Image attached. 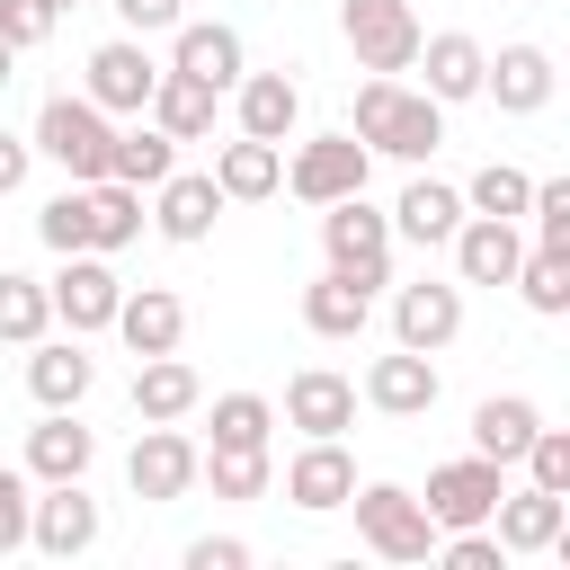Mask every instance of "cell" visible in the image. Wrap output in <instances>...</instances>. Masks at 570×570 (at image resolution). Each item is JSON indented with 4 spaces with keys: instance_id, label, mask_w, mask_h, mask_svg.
<instances>
[{
    "instance_id": "6da1fadb",
    "label": "cell",
    "mask_w": 570,
    "mask_h": 570,
    "mask_svg": "<svg viewBox=\"0 0 570 570\" xmlns=\"http://www.w3.org/2000/svg\"><path fill=\"white\" fill-rule=\"evenodd\" d=\"M365 151H392V160H428L436 142H445V107L428 98V89H401L392 71H374L365 89H356V125H347Z\"/></svg>"
},
{
    "instance_id": "7a4b0ae2",
    "label": "cell",
    "mask_w": 570,
    "mask_h": 570,
    "mask_svg": "<svg viewBox=\"0 0 570 570\" xmlns=\"http://www.w3.org/2000/svg\"><path fill=\"white\" fill-rule=\"evenodd\" d=\"M347 508H356V534L383 561H436V517L401 481H365V490H347Z\"/></svg>"
},
{
    "instance_id": "3957f363",
    "label": "cell",
    "mask_w": 570,
    "mask_h": 570,
    "mask_svg": "<svg viewBox=\"0 0 570 570\" xmlns=\"http://www.w3.org/2000/svg\"><path fill=\"white\" fill-rule=\"evenodd\" d=\"M107 142H116L107 107H89V98H45V107H36V151H45L53 169H71L80 187L107 178Z\"/></svg>"
},
{
    "instance_id": "277c9868",
    "label": "cell",
    "mask_w": 570,
    "mask_h": 570,
    "mask_svg": "<svg viewBox=\"0 0 570 570\" xmlns=\"http://www.w3.org/2000/svg\"><path fill=\"white\" fill-rule=\"evenodd\" d=\"M321 249H330L338 276H356V285H392V214H374L365 196L321 205Z\"/></svg>"
},
{
    "instance_id": "5b68a950",
    "label": "cell",
    "mask_w": 570,
    "mask_h": 570,
    "mask_svg": "<svg viewBox=\"0 0 570 570\" xmlns=\"http://www.w3.org/2000/svg\"><path fill=\"white\" fill-rule=\"evenodd\" d=\"M499 490H508V463H490V454H454V463L428 472V499H419V508L436 517V534H454V525H490Z\"/></svg>"
},
{
    "instance_id": "8992f818",
    "label": "cell",
    "mask_w": 570,
    "mask_h": 570,
    "mask_svg": "<svg viewBox=\"0 0 570 570\" xmlns=\"http://www.w3.org/2000/svg\"><path fill=\"white\" fill-rule=\"evenodd\" d=\"M365 169H374V151H365L356 134H312V142L285 160V187H294L303 205H338V196H365Z\"/></svg>"
},
{
    "instance_id": "52a82bcc",
    "label": "cell",
    "mask_w": 570,
    "mask_h": 570,
    "mask_svg": "<svg viewBox=\"0 0 570 570\" xmlns=\"http://www.w3.org/2000/svg\"><path fill=\"white\" fill-rule=\"evenodd\" d=\"M45 303H53V321H62L71 338H89V330H107V321H116L125 285H116L107 249H71V258H62V276L45 285Z\"/></svg>"
},
{
    "instance_id": "ba28073f",
    "label": "cell",
    "mask_w": 570,
    "mask_h": 570,
    "mask_svg": "<svg viewBox=\"0 0 570 570\" xmlns=\"http://www.w3.org/2000/svg\"><path fill=\"white\" fill-rule=\"evenodd\" d=\"M338 27H347V45H356V71H410V62H419V18H410V0H347Z\"/></svg>"
},
{
    "instance_id": "9c48e42d",
    "label": "cell",
    "mask_w": 570,
    "mask_h": 570,
    "mask_svg": "<svg viewBox=\"0 0 570 570\" xmlns=\"http://www.w3.org/2000/svg\"><path fill=\"white\" fill-rule=\"evenodd\" d=\"M125 481H134V499H187V481H196V445L178 436V419H142V436H134V454H125Z\"/></svg>"
},
{
    "instance_id": "30bf717a",
    "label": "cell",
    "mask_w": 570,
    "mask_h": 570,
    "mask_svg": "<svg viewBox=\"0 0 570 570\" xmlns=\"http://www.w3.org/2000/svg\"><path fill=\"white\" fill-rule=\"evenodd\" d=\"M27 543L53 561H80L98 543V499L80 481H45V499H27Z\"/></svg>"
},
{
    "instance_id": "8fae6325",
    "label": "cell",
    "mask_w": 570,
    "mask_h": 570,
    "mask_svg": "<svg viewBox=\"0 0 570 570\" xmlns=\"http://www.w3.org/2000/svg\"><path fill=\"white\" fill-rule=\"evenodd\" d=\"M151 80H160V62L142 53V36H116V45H98L89 53V107H107V116H142L151 107Z\"/></svg>"
},
{
    "instance_id": "7c38bea8",
    "label": "cell",
    "mask_w": 570,
    "mask_h": 570,
    "mask_svg": "<svg viewBox=\"0 0 570 570\" xmlns=\"http://www.w3.org/2000/svg\"><path fill=\"white\" fill-rule=\"evenodd\" d=\"M454 330H463V285H436V276H419V285H401V294H392V338H401V347L436 356Z\"/></svg>"
},
{
    "instance_id": "4fadbf2b",
    "label": "cell",
    "mask_w": 570,
    "mask_h": 570,
    "mask_svg": "<svg viewBox=\"0 0 570 570\" xmlns=\"http://www.w3.org/2000/svg\"><path fill=\"white\" fill-rule=\"evenodd\" d=\"M481 98H499V116H534L552 98V53L543 45H499L481 62Z\"/></svg>"
},
{
    "instance_id": "5bb4252c",
    "label": "cell",
    "mask_w": 570,
    "mask_h": 570,
    "mask_svg": "<svg viewBox=\"0 0 570 570\" xmlns=\"http://www.w3.org/2000/svg\"><path fill=\"white\" fill-rule=\"evenodd\" d=\"M517 258H525L517 223H499V214H463V223H454V276H463V285H508Z\"/></svg>"
},
{
    "instance_id": "9a60e30c",
    "label": "cell",
    "mask_w": 570,
    "mask_h": 570,
    "mask_svg": "<svg viewBox=\"0 0 570 570\" xmlns=\"http://www.w3.org/2000/svg\"><path fill=\"white\" fill-rule=\"evenodd\" d=\"M365 401H374L383 419H428V410H436V365H428L419 347H392V356L365 365Z\"/></svg>"
},
{
    "instance_id": "2e32d148",
    "label": "cell",
    "mask_w": 570,
    "mask_h": 570,
    "mask_svg": "<svg viewBox=\"0 0 570 570\" xmlns=\"http://www.w3.org/2000/svg\"><path fill=\"white\" fill-rule=\"evenodd\" d=\"M347 490H356V463H347V445H338V436H312V445L285 463V499H294V508H312V517L347 508Z\"/></svg>"
},
{
    "instance_id": "e0dca14e",
    "label": "cell",
    "mask_w": 570,
    "mask_h": 570,
    "mask_svg": "<svg viewBox=\"0 0 570 570\" xmlns=\"http://www.w3.org/2000/svg\"><path fill=\"white\" fill-rule=\"evenodd\" d=\"M490 525H499V543H508V552H552V543H561V525H570V499L525 481V490H499Z\"/></svg>"
},
{
    "instance_id": "ac0fdd59",
    "label": "cell",
    "mask_w": 570,
    "mask_h": 570,
    "mask_svg": "<svg viewBox=\"0 0 570 570\" xmlns=\"http://www.w3.org/2000/svg\"><path fill=\"white\" fill-rule=\"evenodd\" d=\"M151 196H160V205H151L160 240H205V232H214V214H223V187H214V169H169Z\"/></svg>"
},
{
    "instance_id": "d6986e66",
    "label": "cell",
    "mask_w": 570,
    "mask_h": 570,
    "mask_svg": "<svg viewBox=\"0 0 570 570\" xmlns=\"http://www.w3.org/2000/svg\"><path fill=\"white\" fill-rule=\"evenodd\" d=\"M107 330H116L134 356H169V347L187 338V303H178L169 285H142V294H125V303H116V321H107Z\"/></svg>"
},
{
    "instance_id": "ffe728a7",
    "label": "cell",
    "mask_w": 570,
    "mask_h": 570,
    "mask_svg": "<svg viewBox=\"0 0 570 570\" xmlns=\"http://www.w3.org/2000/svg\"><path fill=\"white\" fill-rule=\"evenodd\" d=\"M285 419H294L303 436H338V428H356V383L330 374V365H303V374L285 383Z\"/></svg>"
},
{
    "instance_id": "44dd1931",
    "label": "cell",
    "mask_w": 570,
    "mask_h": 570,
    "mask_svg": "<svg viewBox=\"0 0 570 570\" xmlns=\"http://www.w3.org/2000/svg\"><path fill=\"white\" fill-rule=\"evenodd\" d=\"M214 187H223V205H258V196H276V187H285V142H258V134L223 142V151H214Z\"/></svg>"
},
{
    "instance_id": "7402d4cb",
    "label": "cell",
    "mask_w": 570,
    "mask_h": 570,
    "mask_svg": "<svg viewBox=\"0 0 570 570\" xmlns=\"http://www.w3.org/2000/svg\"><path fill=\"white\" fill-rule=\"evenodd\" d=\"M365 321H374V285H356L338 267L303 285V330L312 338H365Z\"/></svg>"
},
{
    "instance_id": "603a6c76",
    "label": "cell",
    "mask_w": 570,
    "mask_h": 570,
    "mask_svg": "<svg viewBox=\"0 0 570 570\" xmlns=\"http://www.w3.org/2000/svg\"><path fill=\"white\" fill-rule=\"evenodd\" d=\"M89 463H98V436H89L71 410H45V419L27 428V472H36V481H80Z\"/></svg>"
},
{
    "instance_id": "cb8c5ba5",
    "label": "cell",
    "mask_w": 570,
    "mask_h": 570,
    "mask_svg": "<svg viewBox=\"0 0 570 570\" xmlns=\"http://www.w3.org/2000/svg\"><path fill=\"white\" fill-rule=\"evenodd\" d=\"M454 223H463V187H445V178H410L392 205V240H419V249L454 240Z\"/></svg>"
},
{
    "instance_id": "d4e9b609",
    "label": "cell",
    "mask_w": 570,
    "mask_h": 570,
    "mask_svg": "<svg viewBox=\"0 0 570 570\" xmlns=\"http://www.w3.org/2000/svg\"><path fill=\"white\" fill-rule=\"evenodd\" d=\"M89 383H98V365L80 356V338H36V356H27V392H36L45 410H80Z\"/></svg>"
},
{
    "instance_id": "484cf974",
    "label": "cell",
    "mask_w": 570,
    "mask_h": 570,
    "mask_svg": "<svg viewBox=\"0 0 570 570\" xmlns=\"http://www.w3.org/2000/svg\"><path fill=\"white\" fill-rule=\"evenodd\" d=\"M169 36H178L169 71H187V80H205V89H232V80H240V27H223V18H214V27H187V18H178Z\"/></svg>"
},
{
    "instance_id": "4316f807",
    "label": "cell",
    "mask_w": 570,
    "mask_h": 570,
    "mask_svg": "<svg viewBox=\"0 0 570 570\" xmlns=\"http://www.w3.org/2000/svg\"><path fill=\"white\" fill-rule=\"evenodd\" d=\"M419 62H428V98L436 107H454V98H481V45L463 36V27H445V36H419Z\"/></svg>"
},
{
    "instance_id": "83f0119b",
    "label": "cell",
    "mask_w": 570,
    "mask_h": 570,
    "mask_svg": "<svg viewBox=\"0 0 570 570\" xmlns=\"http://www.w3.org/2000/svg\"><path fill=\"white\" fill-rule=\"evenodd\" d=\"M214 98H223V89H205V80H187V71H160L142 116H151L169 142H205V134H214Z\"/></svg>"
},
{
    "instance_id": "f1b7e54d",
    "label": "cell",
    "mask_w": 570,
    "mask_h": 570,
    "mask_svg": "<svg viewBox=\"0 0 570 570\" xmlns=\"http://www.w3.org/2000/svg\"><path fill=\"white\" fill-rule=\"evenodd\" d=\"M232 89H240V134H258V142H285V134L303 125V89H294L285 71H240Z\"/></svg>"
},
{
    "instance_id": "f546056e",
    "label": "cell",
    "mask_w": 570,
    "mask_h": 570,
    "mask_svg": "<svg viewBox=\"0 0 570 570\" xmlns=\"http://www.w3.org/2000/svg\"><path fill=\"white\" fill-rule=\"evenodd\" d=\"M196 401H205V383H196V365H187L178 347L134 365V410H142V419H187Z\"/></svg>"
},
{
    "instance_id": "4dcf8cb0",
    "label": "cell",
    "mask_w": 570,
    "mask_h": 570,
    "mask_svg": "<svg viewBox=\"0 0 570 570\" xmlns=\"http://www.w3.org/2000/svg\"><path fill=\"white\" fill-rule=\"evenodd\" d=\"M534 428H543V410H534L525 392H490V401L472 410V454H490V463H517Z\"/></svg>"
},
{
    "instance_id": "1f68e13d",
    "label": "cell",
    "mask_w": 570,
    "mask_h": 570,
    "mask_svg": "<svg viewBox=\"0 0 570 570\" xmlns=\"http://www.w3.org/2000/svg\"><path fill=\"white\" fill-rule=\"evenodd\" d=\"M80 214H89V249L142 240V187H125V178H89L80 187Z\"/></svg>"
},
{
    "instance_id": "d6a6232c",
    "label": "cell",
    "mask_w": 570,
    "mask_h": 570,
    "mask_svg": "<svg viewBox=\"0 0 570 570\" xmlns=\"http://www.w3.org/2000/svg\"><path fill=\"white\" fill-rule=\"evenodd\" d=\"M169 169H178V142L160 125H134V134L107 142V178H125V187H160Z\"/></svg>"
},
{
    "instance_id": "836d02e7",
    "label": "cell",
    "mask_w": 570,
    "mask_h": 570,
    "mask_svg": "<svg viewBox=\"0 0 570 570\" xmlns=\"http://www.w3.org/2000/svg\"><path fill=\"white\" fill-rule=\"evenodd\" d=\"M45 330H53L45 285H36V276H18V267H0V338H9V347H36Z\"/></svg>"
},
{
    "instance_id": "e575fe53",
    "label": "cell",
    "mask_w": 570,
    "mask_h": 570,
    "mask_svg": "<svg viewBox=\"0 0 570 570\" xmlns=\"http://www.w3.org/2000/svg\"><path fill=\"white\" fill-rule=\"evenodd\" d=\"M196 481H214V499H258L267 490V445H214V454H196Z\"/></svg>"
},
{
    "instance_id": "d590c367",
    "label": "cell",
    "mask_w": 570,
    "mask_h": 570,
    "mask_svg": "<svg viewBox=\"0 0 570 570\" xmlns=\"http://www.w3.org/2000/svg\"><path fill=\"white\" fill-rule=\"evenodd\" d=\"M508 285H517V294H525L543 321H552V312H570V249H525Z\"/></svg>"
},
{
    "instance_id": "8d00e7d4",
    "label": "cell",
    "mask_w": 570,
    "mask_h": 570,
    "mask_svg": "<svg viewBox=\"0 0 570 570\" xmlns=\"http://www.w3.org/2000/svg\"><path fill=\"white\" fill-rule=\"evenodd\" d=\"M525 196H534V178H525V169H508V160H490V169H472L463 214H499V223H517V214H525Z\"/></svg>"
},
{
    "instance_id": "74e56055",
    "label": "cell",
    "mask_w": 570,
    "mask_h": 570,
    "mask_svg": "<svg viewBox=\"0 0 570 570\" xmlns=\"http://www.w3.org/2000/svg\"><path fill=\"white\" fill-rule=\"evenodd\" d=\"M276 436V410L258 392H223L214 401V445H267Z\"/></svg>"
},
{
    "instance_id": "f35d334b",
    "label": "cell",
    "mask_w": 570,
    "mask_h": 570,
    "mask_svg": "<svg viewBox=\"0 0 570 570\" xmlns=\"http://www.w3.org/2000/svg\"><path fill=\"white\" fill-rule=\"evenodd\" d=\"M36 232H45V249H53V258H71V249H89V214H80V178H71V187H62V196H53L45 214H36Z\"/></svg>"
},
{
    "instance_id": "ab89813d",
    "label": "cell",
    "mask_w": 570,
    "mask_h": 570,
    "mask_svg": "<svg viewBox=\"0 0 570 570\" xmlns=\"http://www.w3.org/2000/svg\"><path fill=\"white\" fill-rule=\"evenodd\" d=\"M517 463H525V481H534V490H561V499H570V436H561V428H534Z\"/></svg>"
},
{
    "instance_id": "60d3db41",
    "label": "cell",
    "mask_w": 570,
    "mask_h": 570,
    "mask_svg": "<svg viewBox=\"0 0 570 570\" xmlns=\"http://www.w3.org/2000/svg\"><path fill=\"white\" fill-rule=\"evenodd\" d=\"M0 36L27 53V45H45V36H53V9H45V0H0Z\"/></svg>"
},
{
    "instance_id": "b9f144b4",
    "label": "cell",
    "mask_w": 570,
    "mask_h": 570,
    "mask_svg": "<svg viewBox=\"0 0 570 570\" xmlns=\"http://www.w3.org/2000/svg\"><path fill=\"white\" fill-rule=\"evenodd\" d=\"M0 552H27V472L0 463Z\"/></svg>"
},
{
    "instance_id": "7bdbcfd3",
    "label": "cell",
    "mask_w": 570,
    "mask_h": 570,
    "mask_svg": "<svg viewBox=\"0 0 570 570\" xmlns=\"http://www.w3.org/2000/svg\"><path fill=\"white\" fill-rule=\"evenodd\" d=\"M187 570H249V543L240 534H196L187 543Z\"/></svg>"
},
{
    "instance_id": "ee69618b",
    "label": "cell",
    "mask_w": 570,
    "mask_h": 570,
    "mask_svg": "<svg viewBox=\"0 0 570 570\" xmlns=\"http://www.w3.org/2000/svg\"><path fill=\"white\" fill-rule=\"evenodd\" d=\"M116 18H125L134 36H169V27L187 18V0H116Z\"/></svg>"
},
{
    "instance_id": "f6af8a7d",
    "label": "cell",
    "mask_w": 570,
    "mask_h": 570,
    "mask_svg": "<svg viewBox=\"0 0 570 570\" xmlns=\"http://www.w3.org/2000/svg\"><path fill=\"white\" fill-rule=\"evenodd\" d=\"M27 169H36V142L0 134V196H18V187H27Z\"/></svg>"
},
{
    "instance_id": "bcb514c9",
    "label": "cell",
    "mask_w": 570,
    "mask_h": 570,
    "mask_svg": "<svg viewBox=\"0 0 570 570\" xmlns=\"http://www.w3.org/2000/svg\"><path fill=\"white\" fill-rule=\"evenodd\" d=\"M9 62H18V45H9V36H0V89H9Z\"/></svg>"
},
{
    "instance_id": "7dc6e473",
    "label": "cell",
    "mask_w": 570,
    "mask_h": 570,
    "mask_svg": "<svg viewBox=\"0 0 570 570\" xmlns=\"http://www.w3.org/2000/svg\"><path fill=\"white\" fill-rule=\"evenodd\" d=\"M45 9H53V18H62V9H80V0H45Z\"/></svg>"
}]
</instances>
